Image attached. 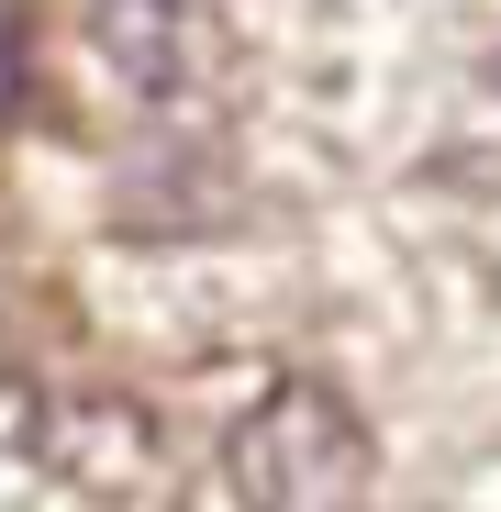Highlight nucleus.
<instances>
[{
	"instance_id": "f257e3e1",
	"label": "nucleus",
	"mask_w": 501,
	"mask_h": 512,
	"mask_svg": "<svg viewBox=\"0 0 501 512\" xmlns=\"http://www.w3.org/2000/svg\"><path fill=\"white\" fill-rule=\"evenodd\" d=\"M223 479L245 512H357L379 479V446L334 379H279L257 412H234Z\"/></svg>"
},
{
	"instance_id": "f03ea898",
	"label": "nucleus",
	"mask_w": 501,
	"mask_h": 512,
	"mask_svg": "<svg viewBox=\"0 0 501 512\" xmlns=\"http://www.w3.org/2000/svg\"><path fill=\"white\" fill-rule=\"evenodd\" d=\"M90 34H101V56L134 78L145 101H190L201 78L223 67L234 0H90Z\"/></svg>"
},
{
	"instance_id": "7ed1b4c3",
	"label": "nucleus",
	"mask_w": 501,
	"mask_h": 512,
	"mask_svg": "<svg viewBox=\"0 0 501 512\" xmlns=\"http://www.w3.org/2000/svg\"><path fill=\"white\" fill-rule=\"evenodd\" d=\"M12 90H23V45H12V12H0V112H12Z\"/></svg>"
}]
</instances>
